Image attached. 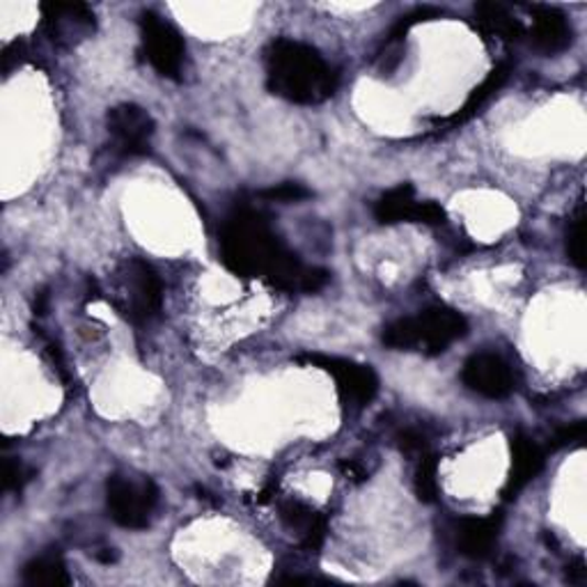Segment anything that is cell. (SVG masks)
Wrapping results in <instances>:
<instances>
[{"label":"cell","instance_id":"obj_2","mask_svg":"<svg viewBox=\"0 0 587 587\" xmlns=\"http://www.w3.org/2000/svg\"><path fill=\"white\" fill-rule=\"evenodd\" d=\"M269 90L291 104H321L338 90V74L317 49L299 40H276L267 51Z\"/></svg>","mask_w":587,"mask_h":587},{"label":"cell","instance_id":"obj_8","mask_svg":"<svg viewBox=\"0 0 587 587\" xmlns=\"http://www.w3.org/2000/svg\"><path fill=\"white\" fill-rule=\"evenodd\" d=\"M108 131L113 147L125 157L150 152L154 120L145 108L136 104H120L108 113Z\"/></svg>","mask_w":587,"mask_h":587},{"label":"cell","instance_id":"obj_16","mask_svg":"<svg viewBox=\"0 0 587 587\" xmlns=\"http://www.w3.org/2000/svg\"><path fill=\"white\" fill-rule=\"evenodd\" d=\"M476 19L487 33L501 40H519L523 33L521 23L512 17V12L501 3H480L476 6Z\"/></svg>","mask_w":587,"mask_h":587},{"label":"cell","instance_id":"obj_19","mask_svg":"<svg viewBox=\"0 0 587 587\" xmlns=\"http://www.w3.org/2000/svg\"><path fill=\"white\" fill-rule=\"evenodd\" d=\"M416 493L423 503H434L438 495V478H436V459L431 455H423L416 471Z\"/></svg>","mask_w":587,"mask_h":587},{"label":"cell","instance_id":"obj_17","mask_svg":"<svg viewBox=\"0 0 587 587\" xmlns=\"http://www.w3.org/2000/svg\"><path fill=\"white\" fill-rule=\"evenodd\" d=\"M70 574L63 565L61 557L55 555H42L35 557L33 563H28L23 569V583L25 585H49V587H61L70 585Z\"/></svg>","mask_w":587,"mask_h":587},{"label":"cell","instance_id":"obj_20","mask_svg":"<svg viewBox=\"0 0 587 587\" xmlns=\"http://www.w3.org/2000/svg\"><path fill=\"white\" fill-rule=\"evenodd\" d=\"M567 255L578 269L585 267V214L583 207L576 210L567 227Z\"/></svg>","mask_w":587,"mask_h":587},{"label":"cell","instance_id":"obj_1","mask_svg":"<svg viewBox=\"0 0 587 587\" xmlns=\"http://www.w3.org/2000/svg\"><path fill=\"white\" fill-rule=\"evenodd\" d=\"M221 257L232 274L262 278L280 289L317 291L329 282L324 269L303 267L253 210H237L227 218L221 232Z\"/></svg>","mask_w":587,"mask_h":587},{"label":"cell","instance_id":"obj_12","mask_svg":"<svg viewBox=\"0 0 587 587\" xmlns=\"http://www.w3.org/2000/svg\"><path fill=\"white\" fill-rule=\"evenodd\" d=\"M44 19L51 28L53 42L61 40H74L83 38L87 33L95 31V14L87 10L85 6H65V3H49L42 8Z\"/></svg>","mask_w":587,"mask_h":587},{"label":"cell","instance_id":"obj_10","mask_svg":"<svg viewBox=\"0 0 587 587\" xmlns=\"http://www.w3.org/2000/svg\"><path fill=\"white\" fill-rule=\"evenodd\" d=\"M461 381L466 388H471L487 399H503L516 388L514 372L508 361H503L498 354H491V351H482V354L468 359L461 370Z\"/></svg>","mask_w":587,"mask_h":587},{"label":"cell","instance_id":"obj_21","mask_svg":"<svg viewBox=\"0 0 587 587\" xmlns=\"http://www.w3.org/2000/svg\"><path fill=\"white\" fill-rule=\"evenodd\" d=\"M262 198H267L271 202H299V200H306L310 198V191L301 184H280V186H274L269 191H262L259 193Z\"/></svg>","mask_w":587,"mask_h":587},{"label":"cell","instance_id":"obj_23","mask_svg":"<svg viewBox=\"0 0 587 587\" xmlns=\"http://www.w3.org/2000/svg\"><path fill=\"white\" fill-rule=\"evenodd\" d=\"M25 482V471H23V463L14 457L6 459V478H3V487L6 491H19Z\"/></svg>","mask_w":587,"mask_h":587},{"label":"cell","instance_id":"obj_14","mask_svg":"<svg viewBox=\"0 0 587 587\" xmlns=\"http://www.w3.org/2000/svg\"><path fill=\"white\" fill-rule=\"evenodd\" d=\"M542 466H544V452L540 450V446L525 434H516L512 438V478L508 491L510 493L521 491L527 482L537 478Z\"/></svg>","mask_w":587,"mask_h":587},{"label":"cell","instance_id":"obj_18","mask_svg":"<svg viewBox=\"0 0 587 587\" xmlns=\"http://www.w3.org/2000/svg\"><path fill=\"white\" fill-rule=\"evenodd\" d=\"M508 76H510V65H501V67H495L491 74H489V78L480 85V87H476V90H473V95L471 97H468V102H466V106L461 108V113H457L455 115V120H466V117H471L495 90H498V87H501L505 81H508Z\"/></svg>","mask_w":587,"mask_h":587},{"label":"cell","instance_id":"obj_22","mask_svg":"<svg viewBox=\"0 0 587 587\" xmlns=\"http://www.w3.org/2000/svg\"><path fill=\"white\" fill-rule=\"evenodd\" d=\"M397 446L408 457H423L427 452V440L416 429H406L397 436Z\"/></svg>","mask_w":587,"mask_h":587},{"label":"cell","instance_id":"obj_15","mask_svg":"<svg viewBox=\"0 0 587 587\" xmlns=\"http://www.w3.org/2000/svg\"><path fill=\"white\" fill-rule=\"evenodd\" d=\"M280 516L289 531H297L308 548H317L324 540V519L301 501H287L280 505Z\"/></svg>","mask_w":587,"mask_h":587},{"label":"cell","instance_id":"obj_11","mask_svg":"<svg viewBox=\"0 0 587 587\" xmlns=\"http://www.w3.org/2000/svg\"><path fill=\"white\" fill-rule=\"evenodd\" d=\"M533 17L535 19H533L531 42L537 51L553 55V53H563L565 49L572 46L574 31L563 12H557L553 8H535Z\"/></svg>","mask_w":587,"mask_h":587},{"label":"cell","instance_id":"obj_9","mask_svg":"<svg viewBox=\"0 0 587 587\" xmlns=\"http://www.w3.org/2000/svg\"><path fill=\"white\" fill-rule=\"evenodd\" d=\"M374 216L378 223H402L414 221L425 225H440L446 223V212L436 202H420L416 200V189L410 184H399L378 198L374 204Z\"/></svg>","mask_w":587,"mask_h":587},{"label":"cell","instance_id":"obj_3","mask_svg":"<svg viewBox=\"0 0 587 587\" xmlns=\"http://www.w3.org/2000/svg\"><path fill=\"white\" fill-rule=\"evenodd\" d=\"M468 333V321L450 308H429L418 317H402L381 333L386 346L425 351L429 356L444 351Z\"/></svg>","mask_w":587,"mask_h":587},{"label":"cell","instance_id":"obj_13","mask_svg":"<svg viewBox=\"0 0 587 587\" xmlns=\"http://www.w3.org/2000/svg\"><path fill=\"white\" fill-rule=\"evenodd\" d=\"M501 519L498 516H468L457 523V548L468 557H487L495 546Z\"/></svg>","mask_w":587,"mask_h":587},{"label":"cell","instance_id":"obj_4","mask_svg":"<svg viewBox=\"0 0 587 587\" xmlns=\"http://www.w3.org/2000/svg\"><path fill=\"white\" fill-rule=\"evenodd\" d=\"M161 280L145 259H129L117 269V308L134 324L152 321L161 312Z\"/></svg>","mask_w":587,"mask_h":587},{"label":"cell","instance_id":"obj_24","mask_svg":"<svg viewBox=\"0 0 587 587\" xmlns=\"http://www.w3.org/2000/svg\"><path fill=\"white\" fill-rule=\"evenodd\" d=\"M585 438V423H576L572 427H565L563 431H557L555 446H569V444H580Z\"/></svg>","mask_w":587,"mask_h":587},{"label":"cell","instance_id":"obj_5","mask_svg":"<svg viewBox=\"0 0 587 587\" xmlns=\"http://www.w3.org/2000/svg\"><path fill=\"white\" fill-rule=\"evenodd\" d=\"M106 503L115 523L140 531L150 525V516L159 503V489L152 480L136 482L127 476H113L106 484Z\"/></svg>","mask_w":587,"mask_h":587},{"label":"cell","instance_id":"obj_7","mask_svg":"<svg viewBox=\"0 0 587 587\" xmlns=\"http://www.w3.org/2000/svg\"><path fill=\"white\" fill-rule=\"evenodd\" d=\"M303 361L329 372L335 378L342 399L351 406H367L378 391V378L370 365H359L354 361L321 354H306Z\"/></svg>","mask_w":587,"mask_h":587},{"label":"cell","instance_id":"obj_6","mask_svg":"<svg viewBox=\"0 0 587 587\" xmlns=\"http://www.w3.org/2000/svg\"><path fill=\"white\" fill-rule=\"evenodd\" d=\"M140 33H142V51L150 65L168 78H178L184 65V51H186L180 33L154 12L142 14Z\"/></svg>","mask_w":587,"mask_h":587}]
</instances>
